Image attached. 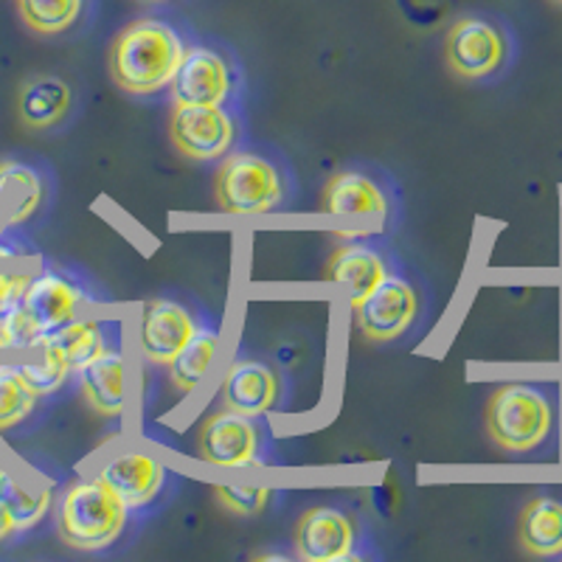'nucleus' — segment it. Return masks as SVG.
I'll use <instances>...</instances> for the list:
<instances>
[{"label":"nucleus","instance_id":"nucleus-1","mask_svg":"<svg viewBox=\"0 0 562 562\" xmlns=\"http://www.w3.org/2000/svg\"><path fill=\"white\" fill-rule=\"evenodd\" d=\"M183 52V40L169 23L140 18L110 43V77L133 97H153L172 85Z\"/></svg>","mask_w":562,"mask_h":562},{"label":"nucleus","instance_id":"nucleus-2","mask_svg":"<svg viewBox=\"0 0 562 562\" xmlns=\"http://www.w3.org/2000/svg\"><path fill=\"white\" fill-rule=\"evenodd\" d=\"M127 506L102 479L77 481L65 490L57 512V531L70 549L102 551L122 537Z\"/></svg>","mask_w":562,"mask_h":562},{"label":"nucleus","instance_id":"nucleus-3","mask_svg":"<svg viewBox=\"0 0 562 562\" xmlns=\"http://www.w3.org/2000/svg\"><path fill=\"white\" fill-rule=\"evenodd\" d=\"M554 428V408L546 391L529 383H506L486 403V430L498 448L512 453L540 448Z\"/></svg>","mask_w":562,"mask_h":562},{"label":"nucleus","instance_id":"nucleus-4","mask_svg":"<svg viewBox=\"0 0 562 562\" xmlns=\"http://www.w3.org/2000/svg\"><path fill=\"white\" fill-rule=\"evenodd\" d=\"M214 198L225 214L254 217L268 214L284 198L279 169L254 153H234L220 164L214 178Z\"/></svg>","mask_w":562,"mask_h":562},{"label":"nucleus","instance_id":"nucleus-5","mask_svg":"<svg viewBox=\"0 0 562 562\" xmlns=\"http://www.w3.org/2000/svg\"><path fill=\"white\" fill-rule=\"evenodd\" d=\"M169 135L186 158L217 160L237 138V122L223 104H175Z\"/></svg>","mask_w":562,"mask_h":562},{"label":"nucleus","instance_id":"nucleus-6","mask_svg":"<svg viewBox=\"0 0 562 562\" xmlns=\"http://www.w3.org/2000/svg\"><path fill=\"white\" fill-rule=\"evenodd\" d=\"M445 59L461 79L490 77L506 59L504 32L481 18L456 20L445 40Z\"/></svg>","mask_w":562,"mask_h":562},{"label":"nucleus","instance_id":"nucleus-7","mask_svg":"<svg viewBox=\"0 0 562 562\" xmlns=\"http://www.w3.org/2000/svg\"><path fill=\"white\" fill-rule=\"evenodd\" d=\"M355 324L371 340H396L408 333L419 313L416 290L400 276H385L366 299L351 304Z\"/></svg>","mask_w":562,"mask_h":562},{"label":"nucleus","instance_id":"nucleus-8","mask_svg":"<svg viewBox=\"0 0 562 562\" xmlns=\"http://www.w3.org/2000/svg\"><path fill=\"white\" fill-rule=\"evenodd\" d=\"M200 459L225 470L259 464V430L254 425V416L234 414V411H220L203 422L198 436Z\"/></svg>","mask_w":562,"mask_h":562},{"label":"nucleus","instance_id":"nucleus-9","mask_svg":"<svg viewBox=\"0 0 562 562\" xmlns=\"http://www.w3.org/2000/svg\"><path fill=\"white\" fill-rule=\"evenodd\" d=\"M198 324L192 313L169 299H153L140 310L138 351L153 366H169L180 349L189 344Z\"/></svg>","mask_w":562,"mask_h":562},{"label":"nucleus","instance_id":"nucleus-10","mask_svg":"<svg viewBox=\"0 0 562 562\" xmlns=\"http://www.w3.org/2000/svg\"><path fill=\"white\" fill-rule=\"evenodd\" d=\"M358 531L346 512L335 506H313L295 526V554L307 562L349 560Z\"/></svg>","mask_w":562,"mask_h":562},{"label":"nucleus","instance_id":"nucleus-11","mask_svg":"<svg viewBox=\"0 0 562 562\" xmlns=\"http://www.w3.org/2000/svg\"><path fill=\"white\" fill-rule=\"evenodd\" d=\"M175 104H223L231 93L228 63L214 48H186L172 79Z\"/></svg>","mask_w":562,"mask_h":562},{"label":"nucleus","instance_id":"nucleus-12","mask_svg":"<svg viewBox=\"0 0 562 562\" xmlns=\"http://www.w3.org/2000/svg\"><path fill=\"white\" fill-rule=\"evenodd\" d=\"M23 307H26L34 326L45 338V335L57 333L65 324L79 318V310L85 307V293L74 281L65 279L63 273L45 270V273L32 276V281H29Z\"/></svg>","mask_w":562,"mask_h":562},{"label":"nucleus","instance_id":"nucleus-13","mask_svg":"<svg viewBox=\"0 0 562 562\" xmlns=\"http://www.w3.org/2000/svg\"><path fill=\"white\" fill-rule=\"evenodd\" d=\"M99 479L127 509H140L158 498L167 470L149 453H119L99 470Z\"/></svg>","mask_w":562,"mask_h":562},{"label":"nucleus","instance_id":"nucleus-14","mask_svg":"<svg viewBox=\"0 0 562 562\" xmlns=\"http://www.w3.org/2000/svg\"><path fill=\"white\" fill-rule=\"evenodd\" d=\"M79 385H82L85 403L99 416H108V419L122 416L130 396V369L122 351L104 346L97 358L79 371Z\"/></svg>","mask_w":562,"mask_h":562},{"label":"nucleus","instance_id":"nucleus-15","mask_svg":"<svg viewBox=\"0 0 562 562\" xmlns=\"http://www.w3.org/2000/svg\"><path fill=\"white\" fill-rule=\"evenodd\" d=\"M220 400L234 414L262 416L279 400V378L259 360H234L225 371Z\"/></svg>","mask_w":562,"mask_h":562},{"label":"nucleus","instance_id":"nucleus-16","mask_svg":"<svg viewBox=\"0 0 562 562\" xmlns=\"http://www.w3.org/2000/svg\"><path fill=\"white\" fill-rule=\"evenodd\" d=\"M324 211L329 217H363L385 220L389 200L369 175L340 172L326 183Z\"/></svg>","mask_w":562,"mask_h":562},{"label":"nucleus","instance_id":"nucleus-17","mask_svg":"<svg viewBox=\"0 0 562 562\" xmlns=\"http://www.w3.org/2000/svg\"><path fill=\"white\" fill-rule=\"evenodd\" d=\"M385 276H389V268L383 256L366 245H344L329 256V265H326V281L344 288L349 304L366 299Z\"/></svg>","mask_w":562,"mask_h":562},{"label":"nucleus","instance_id":"nucleus-18","mask_svg":"<svg viewBox=\"0 0 562 562\" xmlns=\"http://www.w3.org/2000/svg\"><path fill=\"white\" fill-rule=\"evenodd\" d=\"M43 203V178L20 160H0V223L7 228L23 225Z\"/></svg>","mask_w":562,"mask_h":562},{"label":"nucleus","instance_id":"nucleus-19","mask_svg":"<svg viewBox=\"0 0 562 562\" xmlns=\"http://www.w3.org/2000/svg\"><path fill=\"white\" fill-rule=\"evenodd\" d=\"M70 88L59 77H32L20 85L18 119L29 130H52L68 115Z\"/></svg>","mask_w":562,"mask_h":562},{"label":"nucleus","instance_id":"nucleus-20","mask_svg":"<svg viewBox=\"0 0 562 562\" xmlns=\"http://www.w3.org/2000/svg\"><path fill=\"white\" fill-rule=\"evenodd\" d=\"M518 540L535 557L562 554V501L549 495L531 498L520 512Z\"/></svg>","mask_w":562,"mask_h":562},{"label":"nucleus","instance_id":"nucleus-21","mask_svg":"<svg viewBox=\"0 0 562 562\" xmlns=\"http://www.w3.org/2000/svg\"><path fill=\"white\" fill-rule=\"evenodd\" d=\"M220 335L214 329H194L189 344L175 355L169 363V383L178 394H194L209 378L211 366L217 360Z\"/></svg>","mask_w":562,"mask_h":562},{"label":"nucleus","instance_id":"nucleus-22","mask_svg":"<svg viewBox=\"0 0 562 562\" xmlns=\"http://www.w3.org/2000/svg\"><path fill=\"white\" fill-rule=\"evenodd\" d=\"M0 504L12 515L14 531H26L37 526L52 509V486L23 481L7 470V479L0 486Z\"/></svg>","mask_w":562,"mask_h":562},{"label":"nucleus","instance_id":"nucleus-23","mask_svg":"<svg viewBox=\"0 0 562 562\" xmlns=\"http://www.w3.org/2000/svg\"><path fill=\"white\" fill-rule=\"evenodd\" d=\"M40 344H52L54 349L63 351V358L68 360L70 369L82 371L90 360L97 358L99 351L104 349V333L102 324L93 318H77L65 324L57 333L45 335Z\"/></svg>","mask_w":562,"mask_h":562},{"label":"nucleus","instance_id":"nucleus-24","mask_svg":"<svg viewBox=\"0 0 562 562\" xmlns=\"http://www.w3.org/2000/svg\"><path fill=\"white\" fill-rule=\"evenodd\" d=\"M85 0H18V12L32 32L63 34L68 32L82 14Z\"/></svg>","mask_w":562,"mask_h":562},{"label":"nucleus","instance_id":"nucleus-25","mask_svg":"<svg viewBox=\"0 0 562 562\" xmlns=\"http://www.w3.org/2000/svg\"><path fill=\"white\" fill-rule=\"evenodd\" d=\"M37 396L20 366H0V430L14 428L26 419L37 405Z\"/></svg>","mask_w":562,"mask_h":562},{"label":"nucleus","instance_id":"nucleus-26","mask_svg":"<svg viewBox=\"0 0 562 562\" xmlns=\"http://www.w3.org/2000/svg\"><path fill=\"white\" fill-rule=\"evenodd\" d=\"M23 378L29 380L34 391L40 396L52 394V391L63 389L65 380L70 378V363L63 358V351L54 349L52 344H40L37 346V360H29V363L20 366Z\"/></svg>","mask_w":562,"mask_h":562},{"label":"nucleus","instance_id":"nucleus-27","mask_svg":"<svg viewBox=\"0 0 562 562\" xmlns=\"http://www.w3.org/2000/svg\"><path fill=\"white\" fill-rule=\"evenodd\" d=\"M214 495H217V504L223 509L234 512L239 518H254L268 506L270 490L268 486H228L220 484L214 486Z\"/></svg>","mask_w":562,"mask_h":562},{"label":"nucleus","instance_id":"nucleus-28","mask_svg":"<svg viewBox=\"0 0 562 562\" xmlns=\"http://www.w3.org/2000/svg\"><path fill=\"white\" fill-rule=\"evenodd\" d=\"M29 281H32V273H7V270H0V313L18 307L23 295H26Z\"/></svg>","mask_w":562,"mask_h":562},{"label":"nucleus","instance_id":"nucleus-29","mask_svg":"<svg viewBox=\"0 0 562 562\" xmlns=\"http://www.w3.org/2000/svg\"><path fill=\"white\" fill-rule=\"evenodd\" d=\"M14 535V524H12V515H9V509L3 504H0V543L3 540H9V537Z\"/></svg>","mask_w":562,"mask_h":562},{"label":"nucleus","instance_id":"nucleus-30","mask_svg":"<svg viewBox=\"0 0 562 562\" xmlns=\"http://www.w3.org/2000/svg\"><path fill=\"white\" fill-rule=\"evenodd\" d=\"M3 479H7V470L0 467V486H3Z\"/></svg>","mask_w":562,"mask_h":562}]
</instances>
